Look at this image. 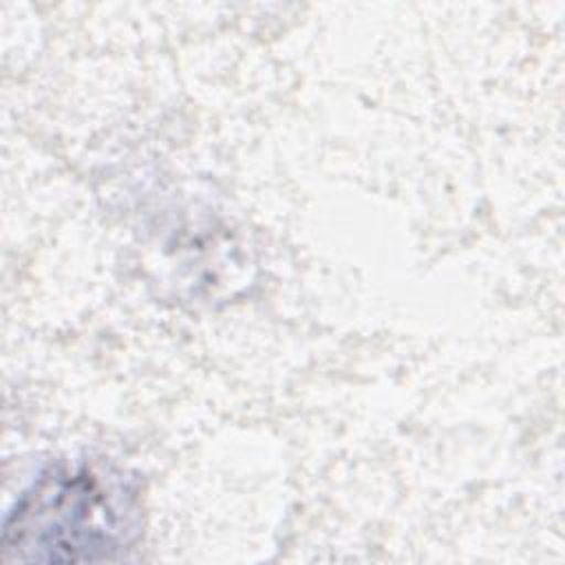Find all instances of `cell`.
I'll list each match as a JSON object with an SVG mask.
<instances>
[{"label": "cell", "mask_w": 565, "mask_h": 565, "mask_svg": "<svg viewBox=\"0 0 565 565\" xmlns=\"http://www.w3.org/2000/svg\"><path fill=\"white\" fill-rule=\"evenodd\" d=\"M141 527L139 499L121 472L60 463L22 492L2 525V561H121Z\"/></svg>", "instance_id": "cell-1"}]
</instances>
